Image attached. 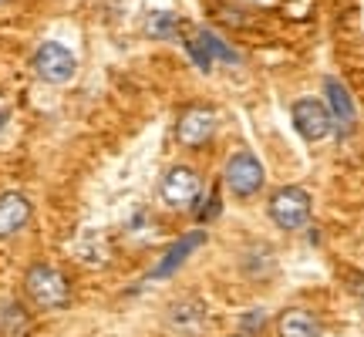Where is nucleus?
I'll return each instance as SVG.
<instances>
[{
	"label": "nucleus",
	"instance_id": "1",
	"mask_svg": "<svg viewBox=\"0 0 364 337\" xmlns=\"http://www.w3.org/2000/svg\"><path fill=\"white\" fill-rule=\"evenodd\" d=\"M24 290L31 304L41 311H58V307H68V300H71L68 277L51 263H34L24 277Z\"/></svg>",
	"mask_w": 364,
	"mask_h": 337
},
{
	"label": "nucleus",
	"instance_id": "2",
	"mask_svg": "<svg viewBox=\"0 0 364 337\" xmlns=\"http://www.w3.org/2000/svg\"><path fill=\"white\" fill-rule=\"evenodd\" d=\"M267 213H270V220L277 230L294 233L300 226H307V220H311V193L300 189V186H284V189H277V193L270 196Z\"/></svg>",
	"mask_w": 364,
	"mask_h": 337
},
{
	"label": "nucleus",
	"instance_id": "3",
	"mask_svg": "<svg viewBox=\"0 0 364 337\" xmlns=\"http://www.w3.org/2000/svg\"><path fill=\"white\" fill-rule=\"evenodd\" d=\"M223 182H226V189L233 196L250 199V196H257L267 186V168H263V162L253 152H233V156L226 159Z\"/></svg>",
	"mask_w": 364,
	"mask_h": 337
},
{
	"label": "nucleus",
	"instance_id": "4",
	"mask_svg": "<svg viewBox=\"0 0 364 337\" xmlns=\"http://www.w3.org/2000/svg\"><path fill=\"white\" fill-rule=\"evenodd\" d=\"M34 71L44 85H68L78 75V58L61 41H44L34 54Z\"/></svg>",
	"mask_w": 364,
	"mask_h": 337
},
{
	"label": "nucleus",
	"instance_id": "5",
	"mask_svg": "<svg viewBox=\"0 0 364 337\" xmlns=\"http://www.w3.org/2000/svg\"><path fill=\"white\" fill-rule=\"evenodd\" d=\"M220 129V115L209 108V105H189L182 108L179 118H176V139L186 149H199L206 145Z\"/></svg>",
	"mask_w": 364,
	"mask_h": 337
},
{
	"label": "nucleus",
	"instance_id": "6",
	"mask_svg": "<svg viewBox=\"0 0 364 337\" xmlns=\"http://www.w3.org/2000/svg\"><path fill=\"white\" fill-rule=\"evenodd\" d=\"M290 118H294V129L307 139V142H324L327 135L334 132V118H331V108L317 98H297L294 108H290Z\"/></svg>",
	"mask_w": 364,
	"mask_h": 337
},
{
	"label": "nucleus",
	"instance_id": "7",
	"mask_svg": "<svg viewBox=\"0 0 364 337\" xmlns=\"http://www.w3.org/2000/svg\"><path fill=\"white\" fill-rule=\"evenodd\" d=\"M162 199L169 206L182 209V206H193L199 193H203V176L189 166H172L166 176H162V186H159Z\"/></svg>",
	"mask_w": 364,
	"mask_h": 337
},
{
	"label": "nucleus",
	"instance_id": "8",
	"mask_svg": "<svg viewBox=\"0 0 364 337\" xmlns=\"http://www.w3.org/2000/svg\"><path fill=\"white\" fill-rule=\"evenodd\" d=\"M31 199L21 193H4L0 196V240H11L31 223Z\"/></svg>",
	"mask_w": 364,
	"mask_h": 337
},
{
	"label": "nucleus",
	"instance_id": "9",
	"mask_svg": "<svg viewBox=\"0 0 364 337\" xmlns=\"http://www.w3.org/2000/svg\"><path fill=\"white\" fill-rule=\"evenodd\" d=\"M206 243V233L203 230H196V233H186V236H179L176 243H172L169 250H166V257L159 260V267L152 270V280H166V277H172V273L179 270L186 260L193 257L196 250Z\"/></svg>",
	"mask_w": 364,
	"mask_h": 337
},
{
	"label": "nucleus",
	"instance_id": "10",
	"mask_svg": "<svg viewBox=\"0 0 364 337\" xmlns=\"http://www.w3.org/2000/svg\"><path fill=\"white\" fill-rule=\"evenodd\" d=\"M324 91H327V108H331V118L338 122L341 132H351L354 122H358V112H354V102H351V91L344 88L338 78H327L324 81Z\"/></svg>",
	"mask_w": 364,
	"mask_h": 337
},
{
	"label": "nucleus",
	"instance_id": "11",
	"mask_svg": "<svg viewBox=\"0 0 364 337\" xmlns=\"http://www.w3.org/2000/svg\"><path fill=\"white\" fill-rule=\"evenodd\" d=\"M277 334L280 337H321V324H317V317L311 311H284L277 317Z\"/></svg>",
	"mask_w": 364,
	"mask_h": 337
},
{
	"label": "nucleus",
	"instance_id": "12",
	"mask_svg": "<svg viewBox=\"0 0 364 337\" xmlns=\"http://www.w3.org/2000/svg\"><path fill=\"white\" fill-rule=\"evenodd\" d=\"M179 27H182V21L172 11H152L145 17V34L149 38H176Z\"/></svg>",
	"mask_w": 364,
	"mask_h": 337
},
{
	"label": "nucleus",
	"instance_id": "13",
	"mask_svg": "<svg viewBox=\"0 0 364 337\" xmlns=\"http://www.w3.org/2000/svg\"><path fill=\"white\" fill-rule=\"evenodd\" d=\"M196 38H199V44L209 51L213 61H223V65H236V61H240V54H236L223 38H216L213 31H196Z\"/></svg>",
	"mask_w": 364,
	"mask_h": 337
},
{
	"label": "nucleus",
	"instance_id": "14",
	"mask_svg": "<svg viewBox=\"0 0 364 337\" xmlns=\"http://www.w3.org/2000/svg\"><path fill=\"white\" fill-rule=\"evenodd\" d=\"M206 321V311H203V304H179V307H172V324L182 327V331H199Z\"/></svg>",
	"mask_w": 364,
	"mask_h": 337
},
{
	"label": "nucleus",
	"instance_id": "15",
	"mask_svg": "<svg viewBox=\"0 0 364 337\" xmlns=\"http://www.w3.org/2000/svg\"><path fill=\"white\" fill-rule=\"evenodd\" d=\"M186 54H189L196 65H199V71H206V75L213 71V58H209V51L199 44V38H196V34H193V38H186Z\"/></svg>",
	"mask_w": 364,
	"mask_h": 337
},
{
	"label": "nucleus",
	"instance_id": "16",
	"mask_svg": "<svg viewBox=\"0 0 364 337\" xmlns=\"http://www.w3.org/2000/svg\"><path fill=\"white\" fill-rule=\"evenodd\" d=\"M247 317H250V321H247V331H263V314L253 311V314H247Z\"/></svg>",
	"mask_w": 364,
	"mask_h": 337
},
{
	"label": "nucleus",
	"instance_id": "17",
	"mask_svg": "<svg viewBox=\"0 0 364 337\" xmlns=\"http://www.w3.org/2000/svg\"><path fill=\"white\" fill-rule=\"evenodd\" d=\"M0 125H7V112H0Z\"/></svg>",
	"mask_w": 364,
	"mask_h": 337
}]
</instances>
